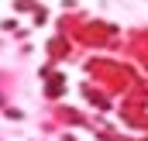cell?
<instances>
[{"mask_svg":"<svg viewBox=\"0 0 148 141\" xmlns=\"http://www.w3.org/2000/svg\"><path fill=\"white\" fill-rule=\"evenodd\" d=\"M0 103H3V100H0Z\"/></svg>","mask_w":148,"mask_h":141,"instance_id":"1","label":"cell"}]
</instances>
